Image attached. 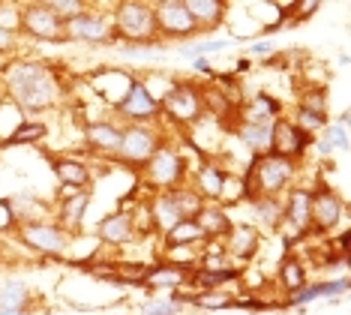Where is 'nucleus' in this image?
<instances>
[{"mask_svg": "<svg viewBox=\"0 0 351 315\" xmlns=\"http://www.w3.org/2000/svg\"><path fill=\"white\" fill-rule=\"evenodd\" d=\"M10 93L27 111L49 108L58 100V87H54L51 72L45 67H36V63H19L10 72Z\"/></svg>", "mask_w": 351, "mask_h": 315, "instance_id": "1", "label": "nucleus"}, {"mask_svg": "<svg viewBox=\"0 0 351 315\" xmlns=\"http://www.w3.org/2000/svg\"><path fill=\"white\" fill-rule=\"evenodd\" d=\"M291 159L274 156V153H261L255 156V163L250 165V177H246V192L258 198H274L279 189L285 187V180L291 177Z\"/></svg>", "mask_w": 351, "mask_h": 315, "instance_id": "2", "label": "nucleus"}, {"mask_svg": "<svg viewBox=\"0 0 351 315\" xmlns=\"http://www.w3.org/2000/svg\"><path fill=\"white\" fill-rule=\"evenodd\" d=\"M121 34L132 43L138 39H154L156 34V19L154 10L147 3H121L117 6V19H114V36Z\"/></svg>", "mask_w": 351, "mask_h": 315, "instance_id": "3", "label": "nucleus"}, {"mask_svg": "<svg viewBox=\"0 0 351 315\" xmlns=\"http://www.w3.org/2000/svg\"><path fill=\"white\" fill-rule=\"evenodd\" d=\"M21 27L39 39H51V43H63V39H66V24H63L45 3L27 6V10L21 12Z\"/></svg>", "mask_w": 351, "mask_h": 315, "instance_id": "4", "label": "nucleus"}, {"mask_svg": "<svg viewBox=\"0 0 351 315\" xmlns=\"http://www.w3.org/2000/svg\"><path fill=\"white\" fill-rule=\"evenodd\" d=\"M154 19H156V27L162 30L165 36H193V34H198V27H195L189 10H186V3H180V0L156 3L154 6Z\"/></svg>", "mask_w": 351, "mask_h": 315, "instance_id": "5", "label": "nucleus"}, {"mask_svg": "<svg viewBox=\"0 0 351 315\" xmlns=\"http://www.w3.org/2000/svg\"><path fill=\"white\" fill-rule=\"evenodd\" d=\"M342 213H346V205H342V198L333 189L318 187L315 192H309V222L315 229H322V231L333 229L342 220Z\"/></svg>", "mask_w": 351, "mask_h": 315, "instance_id": "6", "label": "nucleus"}, {"mask_svg": "<svg viewBox=\"0 0 351 315\" xmlns=\"http://www.w3.org/2000/svg\"><path fill=\"white\" fill-rule=\"evenodd\" d=\"M306 148V132H300L294 124L289 120H276L274 126H270V153L274 156H282V159H291L303 153Z\"/></svg>", "mask_w": 351, "mask_h": 315, "instance_id": "7", "label": "nucleus"}, {"mask_svg": "<svg viewBox=\"0 0 351 315\" xmlns=\"http://www.w3.org/2000/svg\"><path fill=\"white\" fill-rule=\"evenodd\" d=\"M21 237H25L27 246L39 249V253H49V255H58L66 249V237H63L60 229L54 225H45V222H30L21 229Z\"/></svg>", "mask_w": 351, "mask_h": 315, "instance_id": "8", "label": "nucleus"}, {"mask_svg": "<svg viewBox=\"0 0 351 315\" xmlns=\"http://www.w3.org/2000/svg\"><path fill=\"white\" fill-rule=\"evenodd\" d=\"M162 105H165V111H169L174 120H180V124H189V120H195L198 115H202V100H198V93L193 91V87H186V84L169 91V96L162 100Z\"/></svg>", "mask_w": 351, "mask_h": 315, "instance_id": "9", "label": "nucleus"}, {"mask_svg": "<svg viewBox=\"0 0 351 315\" xmlns=\"http://www.w3.org/2000/svg\"><path fill=\"white\" fill-rule=\"evenodd\" d=\"M117 150H121V156L130 159V163H147L156 153V139L147 129L132 126V129H126V132H121V148Z\"/></svg>", "mask_w": 351, "mask_h": 315, "instance_id": "10", "label": "nucleus"}, {"mask_svg": "<svg viewBox=\"0 0 351 315\" xmlns=\"http://www.w3.org/2000/svg\"><path fill=\"white\" fill-rule=\"evenodd\" d=\"M84 39V43H102V39L111 36L108 19L102 15H75L73 21H66V39Z\"/></svg>", "mask_w": 351, "mask_h": 315, "instance_id": "11", "label": "nucleus"}, {"mask_svg": "<svg viewBox=\"0 0 351 315\" xmlns=\"http://www.w3.org/2000/svg\"><path fill=\"white\" fill-rule=\"evenodd\" d=\"M147 163H150L147 165L150 177H154V183H159V187H174L183 174V163L174 150H156Z\"/></svg>", "mask_w": 351, "mask_h": 315, "instance_id": "12", "label": "nucleus"}, {"mask_svg": "<svg viewBox=\"0 0 351 315\" xmlns=\"http://www.w3.org/2000/svg\"><path fill=\"white\" fill-rule=\"evenodd\" d=\"M93 87H97L99 96H106L108 102L121 105L126 100V93H130L132 87V78L123 75V72H114V69H102L93 75Z\"/></svg>", "mask_w": 351, "mask_h": 315, "instance_id": "13", "label": "nucleus"}, {"mask_svg": "<svg viewBox=\"0 0 351 315\" xmlns=\"http://www.w3.org/2000/svg\"><path fill=\"white\" fill-rule=\"evenodd\" d=\"M117 108H121L123 115H130V117H150V115H154V111L159 108V102L154 100V96H150L147 84L132 82L130 93H126V100L117 105Z\"/></svg>", "mask_w": 351, "mask_h": 315, "instance_id": "14", "label": "nucleus"}, {"mask_svg": "<svg viewBox=\"0 0 351 315\" xmlns=\"http://www.w3.org/2000/svg\"><path fill=\"white\" fill-rule=\"evenodd\" d=\"M132 216L130 213H111L102 220L99 225V237L106 240V244H126V240H132Z\"/></svg>", "mask_w": 351, "mask_h": 315, "instance_id": "15", "label": "nucleus"}, {"mask_svg": "<svg viewBox=\"0 0 351 315\" xmlns=\"http://www.w3.org/2000/svg\"><path fill=\"white\" fill-rule=\"evenodd\" d=\"M186 10L193 15L195 27H217L222 12H226V3H217V0H186Z\"/></svg>", "mask_w": 351, "mask_h": 315, "instance_id": "16", "label": "nucleus"}, {"mask_svg": "<svg viewBox=\"0 0 351 315\" xmlns=\"http://www.w3.org/2000/svg\"><path fill=\"white\" fill-rule=\"evenodd\" d=\"M198 229H202V234L207 237H222V234H228L231 231V222H228V216L222 213V210H217V207H202L195 213V220H193Z\"/></svg>", "mask_w": 351, "mask_h": 315, "instance_id": "17", "label": "nucleus"}, {"mask_svg": "<svg viewBox=\"0 0 351 315\" xmlns=\"http://www.w3.org/2000/svg\"><path fill=\"white\" fill-rule=\"evenodd\" d=\"M150 216H154V225L159 231H165L169 234L174 225H180L183 222V216L178 213V207L171 205V198H169V192L165 196H159L156 201H154V207H150Z\"/></svg>", "mask_w": 351, "mask_h": 315, "instance_id": "18", "label": "nucleus"}, {"mask_svg": "<svg viewBox=\"0 0 351 315\" xmlns=\"http://www.w3.org/2000/svg\"><path fill=\"white\" fill-rule=\"evenodd\" d=\"M54 172H58L60 183L66 189H78V187H84V183L90 180L87 168L78 163V159H58V163H54Z\"/></svg>", "mask_w": 351, "mask_h": 315, "instance_id": "19", "label": "nucleus"}, {"mask_svg": "<svg viewBox=\"0 0 351 315\" xmlns=\"http://www.w3.org/2000/svg\"><path fill=\"white\" fill-rule=\"evenodd\" d=\"M289 220L294 222V229H306L309 225V189H291L289 196V207H285V213Z\"/></svg>", "mask_w": 351, "mask_h": 315, "instance_id": "20", "label": "nucleus"}, {"mask_svg": "<svg viewBox=\"0 0 351 315\" xmlns=\"http://www.w3.org/2000/svg\"><path fill=\"white\" fill-rule=\"evenodd\" d=\"M87 141L97 150H117L121 148V129H114L111 124H93L87 126Z\"/></svg>", "mask_w": 351, "mask_h": 315, "instance_id": "21", "label": "nucleus"}, {"mask_svg": "<svg viewBox=\"0 0 351 315\" xmlns=\"http://www.w3.org/2000/svg\"><path fill=\"white\" fill-rule=\"evenodd\" d=\"M198 240H204L202 229H198L193 220H183L180 225H174V229L169 231L165 244H169V249H178V246H193V244H198Z\"/></svg>", "mask_w": 351, "mask_h": 315, "instance_id": "22", "label": "nucleus"}, {"mask_svg": "<svg viewBox=\"0 0 351 315\" xmlns=\"http://www.w3.org/2000/svg\"><path fill=\"white\" fill-rule=\"evenodd\" d=\"M183 268H178V264H159V268L154 270H147V277H145V285L150 288H159V285H183Z\"/></svg>", "mask_w": 351, "mask_h": 315, "instance_id": "23", "label": "nucleus"}, {"mask_svg": "<svg viewBox=\"0 0 351 315\" xmlns=\"http://www.w3.org/2000/svg\"><path fill=\"white\" fill-rule=\"evenodd\" d=\"M69 192V198H66V205H63V222L69 225V229H78L82 225V216H84V207H87V201H90V196L87 192H78V189H66Z\"/></svg>", "mask_w": 351, "mask_h": 315, "instance_id": "24", "label": "nucleus"}, {"mask_svg": "<svg viewBox=\"0 0 351 315\" xmlns=\"http://www.w3.org/2000/svg\"><path fill=\"white\" fill-rule=\"evenodd\" d=\"M169 198H171V205L178 207V213L183 220H195V213L204 207L202 196H198V192H189V189H171Z\"/></svg>", "mask_w": 351, "mask_h": 315, "instance_id": "25", "label": "nucleus"}, {"mask_svg": "<svg viewBox=\"0 0 351 315\" xmlns=\"http://www.w3.org/2000/svg\"><path fill=\"white\" fill-rule=\"evenodd\" d=\"M231 253H234V258H250L255 253V246H258V237H255L252 229H246V225H241V229H231Z\"/></svg>", "mask_w": 351, "mask_h": 315, "instance_id": "26", "label": "nucleus"}, {"mask_svg": "<svg viewBox=\"0 0 351 315\" xmlns=\"http://www.w3.org/2000/svg\"><path fill=\"white\" fill-rule=\"evenodd\" d=\"M25 301H27V288L21 282H6L0 288V312H21Z\"/></svg>", "mask_w": 351, "mask_h": 315, "instance_id": "27", "label": "nucleus"}, {"mask_svg": "<svg viewBox=\"0 0 351 315\" xmlns=\"http://www.w3.org/2000/svg\"><path fill=\"white\" fill-rule=\"evenodd\" d=\"M198 189L210 198H219L222 189H226V174H222L217 165H204L202 174H198Z\"/></svg>", "mask_w": 351, "mask_h": 315, "instance_id": "28", "label": "nucleus"}, {"mask_svg": "<svg viewBox=\"0 0 351 315\" xmlns=\"http://www.w3.org/2000/svg\"><path fill=\"white\" fill-rule=\"evenodd\" d=\"M241 139L250 144V148L258 150H270V126H243L241 129Z\"/></svg>", "mask_w": 351, "mask_h": 315, "instance_id": "29", "label": "nucleus"}, {"mask_svg": "<svg viewBox=\"0 0 351 315\" xmlns=\"http://www.w3.org/2000/svg\"><path fill=\"white\" fill-rule=\"evenodd\" d=\"M282 282H285V288L294 294V292H300V288H306V279H303V268L294 258H285V264H282Z\"/></svg>", "mask_w": 351, "mask_h": 315, "instance_id": "30", "label": "nucleus"}, {"mask_svg": "<svg viewBox=\"0 0 351 315\" xmlns=\"http://www.w3.org/2000/svg\"><path fill=\"white\" fill-rule=\"evenodd\" d=\"M333 148H339V150H346L348 148V129L346 126H327V139L318 144V150L322 153H330Z\"/></svg>", "mask_w": 351, "mask_h": 315, "instance_id": "31", "label": "nucleus"}, {"mask_svg": "<svg viewBox=\"0 0 351 315\" xmlns=\"http://www.w3.org/2000/svg\"><path fill=\"white\" fill-rule=\"evenodd\" d=\"M231 279H237V270H207V273H195L193 282L195 285H202V288H217L219 282H231Z\"/></svg>", "mask_w": 351, "mask_h": 315, "instance_id": "32", "label": "nucleus"}, {"mask_svg": "<svg viewBox=\"0 0 351 315\" xmlns=\"http://www.w3.org/2000/svg\"><path fill=\"white\" fill-rule=\"evenodd\" d=\"M45 135V126L43 124H21L15 132L10 135L6 144H27V141H39Z\"/></svg>", "mask_w": 351, "mask_h": 315, "instance_id": "33", "label": "nucleus"}, {"mask_svg": "<svg viewBox=\"0 0 351 315\" xmlns=\"http://www.w3.org/2000/svg\"><path fill=\"white\" fill-rule=\"evenodd\" d=\"M303 132V129H306V132H315V129H322L324 126V115H315V111H306V108H300L298 111V124H294Z\"/></svg>", "mask_w": 351, "mask_h": 315, "instance_id": "34", "label": "nucleus"}, {"mask_svg": "<svg viewBox=\"0 0 351 315\" xmlns=\"http://www.w3.org/2000/svg\"><path fill=\"white\" fill-rule=\"evenodd\" d=\"M255 207H258V213H265V222L267 225H279V205L276 198H255Z\"/></svg>", "mask_w": 351, "mask_h": 315, "instance_id": "35", "label": "nucleus"}, {"mask_svg": "<svg viewBox=\"0 0 351 315\" xmlns=\"http://www.w3.org/2000/svg\"><path fill=\"white\" fill-rule=\"evenodd\" d=\"M231 301L234 297H228V294H202V297H195V306H204V310H226V306H231Z\"/></svg>", "mask_w": 351, "mask_h": 315, "instance_id": "36", "label": "nucleus"}, {"mask_svg": "<svg viewBox=\"0 0 351 315\" xmlns=\"http://www.w3.org/2000/svg\"><path fill=\"white\" fill-rule=\"evenodd\" d=\"M228 43H202V45H186L180 48L183 58H198V54H210V51H222Z\"/></svg>", "mask_w": 351, "mask_h": 315, "instance_id": "37", "label": "nucleus"}, {"mask_svg": "<svg viewBox=\"0 0 351 315\" xmlns=\"http://www.w3.org/2000/svg\"><path fill=\"white\" fill-rule=\"evenodd\" d=\"M178 301H156L141 310V315H178Z\"/></svg>", "mask_w": 351, "mask_h": 315, "instance_id": "38", "label": "nucleus"}, {"mask_svg": "<svg viewBox=\"0 0 351 315\" xmlns=\"http://www.w3.org/2000/svg\"><path fill=\"white\" fill-rule=\"evenodd\" d=\"M252 54H261V58H267V54H274V43H267V39H261V43L250 45Z\"/></svg>", "mask_w": 351, "mask_h": 315, "instance_id": "39", "label": "nucleus"}, {"mask_svg": "<svg viewBox=\"0 0 351 315\" xmlns=\"http://www.w3.org/2000/svg\"><path fill=\"white\" fill-rule=\"evenodd\" d=\"M294 10H298V15H294L291 21H300L303 15H313V12L318 10V3H298V6H294Z\"/></svg>", "mask_w": 351, "mask_h": 315, "instance_id": "40", "label": "nucleus"}, {"mask_svg": "<svg viewBox=\"0 0 351 315\" xmlns=\"http://www.w3.org/2000/svg\"><path fill=\"white\" fill-rule=\"evenodd\" d=\"M12 45V34H6V30H0V48H10Z\"/></svg>", "mask_w": 351, "mask_h": 315, "instance_id": "41", "label": "nucleus"}, {"mask_svg": "<svg viewBox=\"0 0 351 315\" xmlns=\"http://www.w3.org/2000/svg\"><path fill=\"white\" fill-rule=\"evenodd\" d=\"M195 69H198V72H210V63H207V60H202V58H198V60H195Z\"/></svg>", "mask_w": 351, "mask_h": 315, "instance_id": "42", "label": "nucleus"}, {"mask_svg": "<svg viewBox=\"0 0 351 315\" xmlns=\"http://www.w3.org/2000/svg\"><path fill=\"white\" fill-rule=\"evenodd\" d=\"M0 315H21V312H0Z\"/></svg>", "mask_w": 351, "mask_h": 315, "instance_id": "43", "label": "nucleus"}]
</instances>
